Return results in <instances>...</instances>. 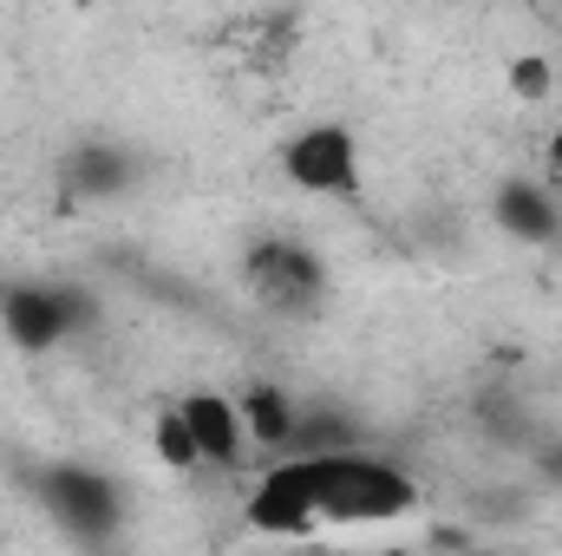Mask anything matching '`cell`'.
<instances>
[{"instance_id":"14","label":"cell","mask_w":562,"mask_h":556,"mask_svg":"<svg viewBox=\"0 0 562 556\" xmlns=\"http://www.w3.org/2000/svg\"><path fill=\"white\" fill-rule=\"evenodd\" d=\"M543 164H550V184L562 190V125H550V138H543Z\"/></svg>"},{"instance_id":"13","label":"cell","mask_w":562,"mask_h":556,"mask_svg":"<svg viewBox=\"0 0 562 556\" xmlns=\"http://www.w3.org/2000/svg\"><path fill=\"white\" fill-rule=\"evenodd\" d=\"M524 452H530V471H537V485H543V491H562V425H543V432H537Z\"/></svg>"},{"instance_id":"10","label":"cell","mask_w":562,"mask_h":556,"mask_svg":"<svg viewBox=\"0 0 562 556\" xmlns=\"http://www.w3.org/2000/svg\"><path fill=\"white\" fill-rule=\"evenodd\" d=\"M236 407H243V425H249V445L256 452H276V458H294V445H301V400L276 387V380H256V387H243L236 393Z\"/></svg>"},{"instance_id":"2","label":"cell","mask_w":562,"mask_h":556,"mask_svg":"<svg viewBox=\"0 0 562 556\" xmlns=\"http://www.w3.org/2000/svg\"><path fill=\"white\" fill-rule=\"evenodd\" d=\"M288 190L321 197V203H360L367 197V144L347 119H314L301 132H288L276 151Z\"/></svg>"},{"instance_id":"12","label":"cell","mask_w":562,"mask_h":556,"mask_svg":"<svg viewBox=\"0 0 562 556\" xmlns=\"http://www.w3.org/2000/svg\"><path fill=\"white\" fill-rule=\"evenodd\" d=\"M504 86H510L517 105H543V99L557 92V66H550V53H517V59L504 66Z\"/></svg>"},{"instance_id":"5","label":"cell","mask_w":562,"mask_h":556,"mask_svg":"<svg viewBox=\"0 0 562 556\" xmlns=\"http://www.w3.org/2000/svg\"><path fill=\"white\" fill-rule=\"evenodd\" d=\"M92 314H99V301L72 281H7V294H0V334L20 354L66 347L72 334L92 327Z\"/></svg>"},{"instance_id":"4","label":"cell","mask_w":562,"mask_h":556,"mask_svg":"<svg viewBox=\"0 0 562 556\" xmlns=\"http://www.w3.org/2000/svg\"><path fill=\"white\" fill-rule=\"evenodd\" d=\"M33 498H40V511L72 537V544H112L119 531H125V491H119V478L112 471H99V465H46L40 478H33Z\"/></svg>"},{"instance_id":"9","label":"cell","mask_w":562,"mask_h":556,"mask_svg":"<svg viewBox=\"0 0 562 556\" xmlns=\"http://www.w3.org/2000/svg\"><path fill=\"white\" fill-rule=\"evenodd\" d=\"M491 223L524 243V249H557L562 243V190L530 177V170H510L491 184Z\"/></svg>"},{"instance_id":"3","label":"cell","mask_w":562,"mask_h":556,"mask_svg":"<svg viewBox=\"0 0 562 556\" xmlns=\"http://www.w3.org/2000/svg\"><path fill=\"white\" fill-rule=\"evenodd\" d=\"M243 288L281 321H314L327 308V294H334V276H327L314 243H301L288 230H269V236H256L243 249Z\"/></svg>"},{"instance_id":"15","label":"cell","mask_w":562,"mask_h":556,"mask_svg":"<svg viewBox=\"0 0 562 556\" xmlns=\"http://www.w3.org/2000/svg\"><path fill=\"white\" fill-rule=\"evenodd\" d=\"M0 294H7V276H0Z\"/></svg>"},{"instance_id":"6","label":"cell","mask_w":562,"mask_h":556,"mask_svg":"<svg viewBox=\"0 0 562 556\" xmlns=\"http://www.w3.org/2000/svg\"><path fill=\"white\" fill-rule=\"evenodd\" d=\"M243 524L256 537H276V544H301L321 531V504H314V471L307 458H276L256 471L249 498H243Z\"/></svg>"},{"instance_id":"8","label":"cell","mask_w":562,"mask_h":556,"mask_svg":"<svg viewBox=\"0 0 562 556\" xmlns=\"http://www.w3.org/2000/svg\"><path fill=\"white\" fill-rule=\"evenodd\" d=\"M144 157L125 138H79L59 157V190L66 203H119L125 190H138Z\"/></svg>"},{"instance_id":"11","label":"cell","mask_w":562,"mask_h":556,"mask_svg":"<svg viewBox=\"0 0 562 556\" xmlns=\"http://www.w3.org/2000/svg\"><path fill=\"white\" fill-rule=\"evenodd\" d=\"M150 452H157L164 471H203V458H196V445H190V432H183L177 407H164V413L150 419Z\"/></svg>"},{"instance_id":"7","label":"cell","mask_w":562,"mask_h":556,"mask_svg":"<svg viewBox=\"0 0 562 556\" xmlns=\"http://www.w3.org/2000/svg\"><path fill=\"white\" fill-rule=\"evenodd\" d=\"M177 419H183V432H190V445H196V458H203V471H243L249 465V425H243V407H236V393H216V387H190V393H177L170 400Z\"/></svg>"},{"instance_id":"1","label":"cell","mask_w":562,"mask_h":556,"mask_svg":"<svg viewBox=\"0 0 562 556\" xmlns=\"http://www.w3.org/2000/svg\"><path fill=\"white\" fill-rule=\"evenodd\" d=\"M314 471V504H321V531L340 524H400L419 511V478L413 465L373 452V445H340V452H307Z\"/></svg>"}]
</instances>
